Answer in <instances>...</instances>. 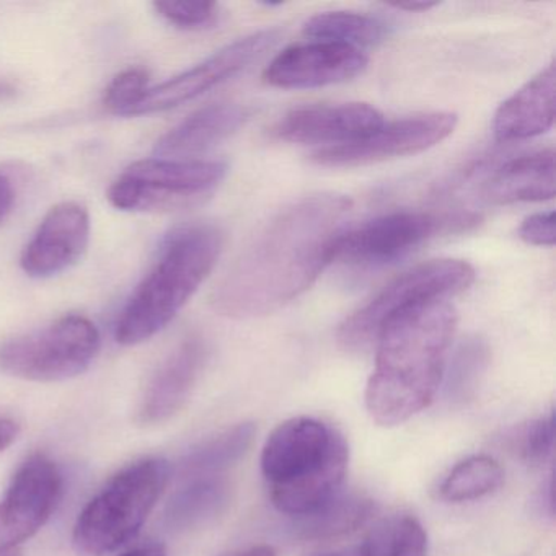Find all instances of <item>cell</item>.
Returning <instances> with one entry per match:
<instances>
[{
	"label": "cell",
	"instance_id": "8992f818",
	"mask_svg": "<svg viewBox=\"0 0 556 556\" xmlns=\"http://www.w3.org/2000/svg\"><path fill=\"white\" fill-rule=\"evenodd\" d=\"M473 281V266L462 260H431L416 265L348 317L338 330V343L351 353H364L377 343L383 325L393 315L426 302L448 301L467 291Z\"/></svg>",
	"mask_w": 556,
	"mask_h": 556
},
{
	"label": "cell",
	"instance_id": "4316f807",
	"mask_svg": "<svg viewBox=\"0 0 556 556\" xmlns=\"http://www.w3.org/2000/svg\"><path fill=\"white\" fill-rule=\"evenodd\" d=\"M555 444V416L532 419L509 435L510 451L529 465H542L552 455Z\"/></svg>",
	"mask_w": 556,
	"mask_h": 556
},
{
	"label": "cell",
	"instance_id": "e575fe53",
	"mask_svg": "<svg viewBox=\"0 0 556 556\" xmlns=\"http://www.w3.org/2000/svg\"><path fill=\"white\" fill-rule=\"evenodd\" d=\"M123 556H167V549L161 543H149V545L138 546Z\"/></svg>",
	"mask_w": 556,
	"mask_h": 556
},
{
	"label": "cell",
	"instance_id": "7402d4cb",
	"mask_svg": "<svg viewBox=\"0 0 556 556\" xmlns=\"http://www.w3.org/2000/svg\"><path fill=\"white\" fill-rule=\"evenodd\" d=\"M255 435V422H240L201 442L185 455L180 464L181 475L187 480L220 475V471L237 464L249 452Z\"/></svg>",
	"mask_w": 556,
	"mask_h": 556
},
{
	"label": "cell",
	"instance_id": "5bb4252c",
	"mask_svg": "<svg viewBox=\"0 0 556 556\" xmlns=\"http://www.w3.org/2000/svg\"><path fill=\"white\" fill-rule=\"evenodd\" d=\"M367 66L359 48L315 41L282 51L266 67L263 79L278 89H315L346 83Z\"/></svg>",
	"mask_w": 556,
	"mask_h": 556
},
{
	"label": "cell",
	"instance_id": "ba28073f",
	"mask_svg": "<svg viewBox=\"0 0 556 556\" xmlns=\"http://www.w3.org/2000/svg\"><path fill=\"white\" fill-rule=\"evenodd\" d=\"M99 350L96 324L84 315L67 314L0 344V370L31 382H61L86 372Z\"/></svg>",
	"mask_w": 556,
	"mask_h": 556
},
{
	"label": "cell",
	"instance_id": "9a60e30c",
	"mask_svg": "<svg viewBox=\"0 0 556 556\" xmlns=\"http://www.w3.org/2000/svg\"><path fill=\"white\" fill-rule=\"evenodd\" d=\"M383 125V115L367 103L305 106L292 110L273 132L292 144L337 148L366 138ZM324 148V149H327Z\"/></svg>",
	"mask_w": 556,
	"mask_h": 556
},
{
	"label": "cell",
	"instance_id": "ffe728a7",
	"mask_svg": "<svg viewBox=\"0 0 556 556\" xmlns=\"http://www.w3.org/2000/svg\"><path fill=\"white\" fill-rule=\"evenodd\" d=\"M232 500V486L220 475L190 478L165 507V526L174 532L203 529L219 519Z\"/></svg>",
	"mask_w": 556,
	"mask_h": 556
},
{
	"label": "cell",
	"instance_id": "8d00e7d4",
	"mask_svg": "<svg viewBox=\"0 0 556 556\" xmlns=\"http://www.w3.org/2000/svg\"><path fill=\"white\" fill-rule=\"evenodd\" d=\"M5 556H18V555H5Z\"/></svg>",
	"mask_w": 556,
	"mask_h": 556
},
{
	"label": "cell",
	"instance_id": "603a6c76",
	"mask_svg": "<svg viewBox=\"0 0 556 556\" xmlns=\"http://www.w3.org/2000/svg\"><path fill=\"white\" fill-rule=\"evenodd\" d=\"M304 34L318 41L372 47L389 37V27L379 18L356 12H324L305 22Z\"/></svg>",
	"mask_w": 556,
	"mask_h": 556
},
{
	"label": "cell",
	"instance_id": "4fadbf2b",
	"mask_svg": "<svg viewBox=\"0 0 556 556\" xmlns=\"http://www.w3.org/2000/svg\"><path fill=\"white\" fill-rule=\"evenodd\" d=\"M90 240V216L86 206L64 201L48 211L37 232L25 247L21 266L30 278H51L76 265Z\"/></svg>",
	"mask_w": 556,
	"mask_h": 556
},
{
	"label": "cell",
	"instance_id": "cb8c5ba5",
	"mask_svg": "<svg viewBox=\"0 0 556 556\" xmlns=\"http://www.w3.org/2000/svg\"><path fill=\"white\" fill-rule=\"evenodd\" d=\"M428 533L416 517L393 514L379 520L364 539L359 556H426Z\"/></svg>",
	"mask_w": 556,
	"mask_h": 556
},
{
	"label": "cell",
	"instance_id": "d590c367",
	"mask_svg": "<svg viewBox=\"0 0 556 556\" xmlns=\"http://www.w3.org/2000/svg\"><path fill=\"white\" fill-rule=\"evenodd\" d=\"M15 93H17L15 86H12L8 80H0V102L12 99V97H15Z\"/></svg>",
	"mask_w": 556,
	"mask_h": 556
},
{
	"label": "cell",
	"instance_id": "d6986e66",
	"mask_svg": "<svg viewBox=\"0 0 556 556\" xmlns=\"http://www.w3.org/2000/svg\"><path fill=\"white\" fill-rule=\"evenodd\" d=\"M555 151L535 152L507 162L481 188L491 204L542 203L555 198Z\"/></svg>",
	"mask_w": 556,
	"mask_h": 556
},
{
	"label": "cell",
	"instance_id": "ac0fdd59",
	"mask_svg": "<svg viewBox=\"0 0 556 556\" xmlns=\"http://www.w3.org/2000/svg\"><path fill=\"white\" fill-rule=\"evenodd\" d=\"M250 110L237 103L204 106L162 136L154 152L162 159H181L201 154L239 131Z\"/></svg>",
	"mask_w": 556,
	"mask_h": 556
},
{
	"label": "cell",
	"instance_id": "44dd1931",
	"mask_svg": "<svg viewBox=\"0 0 556 556\" xmlns=\"http://www.w3.org/2000/svg\"><path fill=\"white\" fill-rule=\"evenodd\" d=\"M376 513V503L361 494H337L307 516L295 517L294 533L302 540H330L366 526Z\"/></svg>",
	"mask_w": 556,
	"mask_h": 556
},
{
	"label": "cell",
	"instance_id": "d4e9b609",
	"mask_svg": "<svg viewBox=\"0 0 556 556\" xmlns=\"http://www.w3.org/2000/svg\"><path fill=\"white\" fill-rule=\"evenodd\" d=\"M503 481V468L494 458L473 455L452 468L439 486V494L448 503H465L494 493Z\"/></svg>",
	"mask_w": 556,
	"mask_h": 556
},
{
	"label": "cell",
	"instance_id": "9c48e42d",
	"mask_svg": "<svg viewBox=\"0 0 556 556\" xmlns=\"http://www.w3.org/2000/svg\"><path fill=\"white\" fill-rule=\"evenodd\" d=\"M478 223L475 214L395 211L344 230L334 243L331 263L356 269H380L405 260L439 233L468 229Z\"/></svg>",
	"mask_w": 556,
	"mask_h": 556
},
{
	"label": "cell",
	"instance_id": "52a82bcc",
	"mask_svg": "<svg viewBox=\"0 0 556 556\" xmlns=\"http://www.w3.org/2000/svg\"><path fill=\"white\" fill-rule=\"evenodd\" d=\"M226 175L224 162L146 159L129 165L113 181L109 201L129 213L187 210L213 197Z\"/></svg>",
	"mask_w": 556,
	"mask_h": 556
},
{
	"label": "cell",
	"instance_id": "f546056e",
	"mask_svg": "<svg viewBox=\"0 0 556 556\" xmlns=\"http://www.w3.org/2000/svg\"><path fill=\"white\" fill-rule=\"evenodd\" d=\"M517 233H519L520 240H523L527 245H555V213L548 211V213L532 214V216L522 220Z\"/></svg>",
	"mask_w": 556,
	"mask_h": 556
},
{
	"label": "cell",
	"instance_id": "e0dca14e",
	"mask_svg": "<svg viewBox=\"0 0 556 556\" xmlns=\"http://www.w3.org/2000/svg\"><path fill=\"white\" fill-rule=\"evenodd\" d=\"M555 93L556 70L552 63L501 103L493 119L497 141H526L549 131L555 123Z\"/></svg>",
	"mask_w": 556,
	"mask_h": 556
},
{
	"label": "cell",
	"instance_id": "d6a6232c",
	"mask_svg": "<svg viewBox=\"0 0 556 556\" xmlns=\"http://www.w3.org/2000/svg\"><path fill=\"white\" fill-rule=\"evenodd\" d=\"M390 8L396 9V11L409 12V14H421V12L431 11V9L438 8V2H395V4H389Z\"/></svg>",
	"mask_w": 556,
	"mask_h": 556
},
{
	"label": "cell",
	"instance_id": "1f68e13d",
	"mask_svg": "<svg viewBox=\"0 0 556 556\" xmlns=\"http://www.w3.org/2000/svg\"><path fill=\"white\" fill-rule=\"evenodd\" d=\"M21 434V426L15 419L0 416V452L11 447Z\"/></svg>",
	"mask_w": 556,
	"mask_h": 556
},
{
	"label": "cell",
	"instance_id": "83f0119b",
	"mask_svg": "<svg viewBox=\"0 0 556 556\" xmlns=\"http://www.w3.org/2000/svg\"><path fill=\"white\" fill-rule=\"evenodd\" d=\"M149 73L142 67H129L106 87L103 105L113 115L128 116L149 90Z\"/></svg>",
	"mask_w": 556,
	"mask_h": 556
},
{
	"label": "cell",
	"instance_id": "f1b7e54d",
	"mask_svg": "<svg viewBox=\"0 0 556 556\" xmlns=\"http://www.w3.org/2000/svg\"><path fill=\"white\" fill-rule=\"evenodd\" d=\"M154 9L165 22L181 30H201L217 18V4L206 0H161Z\"/></svg>",
	"mask_w": 556,
	"mask_h": 556
},
{
	"label": "cell",
	"instance_id": "7a4b0ae2",
	"mask_svg": "<svg viewBox=\"0 0 556 556\" xmlns=\"http://www.w3.org/2000/svg\"><path fill=\"white\" fill-rule=\"evenodd\" d=\"M455 328L457 312L448 301L406 308L383 325L366 387V408L377 425H402L431 405Z\"/></svg>",
	"mask_w": 556,
	"mask_h": 556
},
{
	"label": "cell",
	"instance_id": "3957f363",
	"mask_svg": "<svg viewBox=\"0 0 556 556\" xmlns=\"http://www.w3.org/2000/svg\"><path fill=\"white\" fill-rule=\"evenodd\" d=\"M350 460L346 439L320 419L298 416L266 439L262 473L282 514L307 516L340 494Z\"/></svg>",
	"mask_w": 556,
	"mask_h": 556
},
{
	"label": "cell",
	"instance_id": "7c38bea8",
	"mask_svg": "<svg viewBox=\"0 0 556 556\" xmlns=\"http://www.w3.org/2000/svg\"><path fill=\"white\" fill-rule=\"evenodd\" d=\"M63 477L47 455L35 454L22 464L0 501V553L31 539L56 509Z\"/></svg>",
	"mask_w": 556,
	"mask_h": 556
},
{
	"label": "cell",
	"instance_id": "30bf717a",
	"mask_svg": "<svg viewBox=\"0 0 556 556\" xmlns=\"http://www.w3.org/2000/svg\"><path fill=\"white\" fill-rule=\"evenodd\" d=\"M457 122L455 113L435 112L383 123L366 138L337 148L318 149L312 154V161L324 167H359L419 154L447 139Z\"/></svg>",
	"mask_w": 556,
	"mask_h": 556
},
{
	"label": "cell",
	"instance_id": "277c9868",
	"mask_svg": "<svg viewBox=\"0 0 556 556\" xmlns=\"http://www.w3.org/2000/svg\"><path fill=\"white\" fill-rule=\"evenodd\" d=\"M223 245V232L213 224H193L172 232L157 262L123 307L116 341L135 346L164 330L213 271Z\"/></svg>",
	"mask_w": 556,
	"mask_h": 556
},
{
	"label": "cell",
	"instance_id": "836d02e7",
	"mask_svg": "<svg viewBox=\"0 0 556 556\" xmlns=\"http://www.w3.org/2000/svg\"><path fill=\"white\" fill-rule=\"evenodd\" d=\"M223 556H278L276 549L269 545L250 546V548L236 549Z\"/></svg>",
	"mask_w": 556,
	"mask_h": 556
},
{
	"label": "cell",
	"instance_id": "2e32d148",
	"mask_svg": "<svg viewBox=\"0 0 556 556\" xmlns=\"http://www.w3.org/2000/svg\"><path fill=\"white\" fill-rule=\"evenodd\" d=\"M206 357L203 338L181 341L149 380L138 408V421L154 426L174 418L190 400Z\"/></svg>",
	"mask_w": 556,
	"mask_h": 556
},
{
	"label": "cell",
	"instance_id": "484cf974",
	"mask_svg": "<svg viewBox=\"0 0 556 556\" xmlns=\"http://www.w3.org/2000/svg\"><path fill=\"white\" fill-rule=\"evenodd\" d=\"M488 363H490V348L486 341L478 337L462 341L448 367V399L460 403L473 399L481 377L486 372Z\"/></svg>",
	"mask_w": 556,
	"mask_h": 556
},
{
	"label": "cell",
	"instance_id": "8fae6325",
	"mask_svg": "<svg viewBox=\"0 0 556 556\" xmlns=\"http://www.w3.org/2000/svg\"><path fill=\"white\" fill-rule=\"evenodd\" d=\"M281 38L279 30H260L249 37L227 45L213 56L191 70L178 74L174 79L157 87H149L144 99L129 112L128 116L152 115L167 112L184 103L198 99L214 87L232 79L250 66L253 61L271 50Z\"/></svg>",
	"mask_w": 556,
	"mask_h": 556
},
{
	"label": "cell",
	"instance_id": "5b68a950",
	"mask_svg": "<svg viewBox=\"0 0 556 556\" xmlns=\"http://www.w3.org/2000/svg\"><path fill=\"white\" fill-rule=\"evenodd\" d=\"M170 480L165 458L148 457L112 478L84 507L73 532V545L83 556H103L138 535Z\"/></svg>",
	"mask_w": 556,
	"mask_h": 556
},
{
	"label": "cell",
	"instance_id": "4dcf8cb0",
	"mask_svg": "<svg viewBox=\"0 0 556 556\" xmlns=\"http://www.w3.org/2000/svg\"><path fill=\"white\" fill-rule=\"evenodd\" d=\"M15 203V190L12 181L5 175L0 174V224L8 219Z\"/></svg>",
	"mask_w": 556,
	"mask_h": 556
},
{
	"label": "cell",
	"instance_id": "6da1fadb",
	"mask_svg": "<svg viewBox=\"0 0 556 556\" xmlns=\"http://www.w3.org/2000/svg\"><path fill=\"white\" fill-rule=\"evenodd\" d=\"M350 198L324 193L282 210L230 266L213 307L230 318L273 314L304 294L333 258Z\"/></svg>",
	"mask_w": 556,
	"mask_h": 556
}]
</instances>
